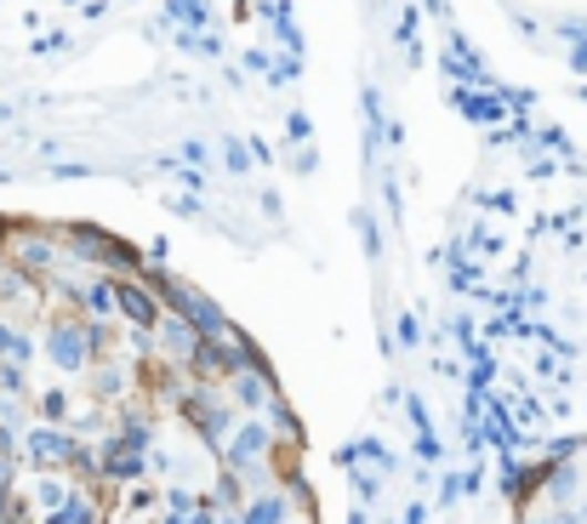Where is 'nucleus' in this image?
Segmentation results:
<instances>
[{"label": "nucleus", "mask_w": 587, "mask_h": 524, "mask_svg": "<svg viewBox=\"0 0 587 524\" xmlns=\"http://www.w3.org/2000/svg\"><path fill=\"white\" fill-rule=\"evenodd\" d=\"M0 524H320L302 428L217 308L97 228L0 223Z\"/></svg>", "instance_id": "nucleus-1"}]
</instances>
